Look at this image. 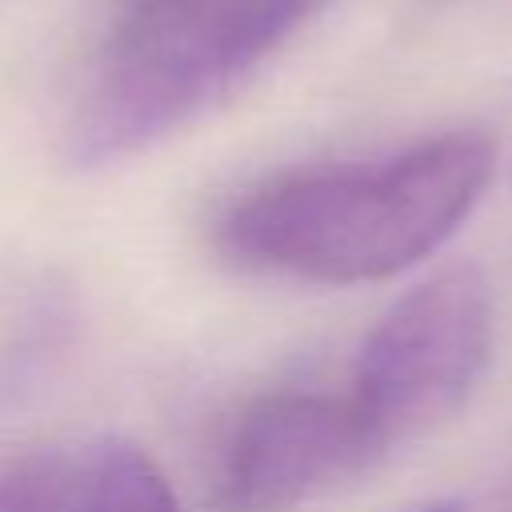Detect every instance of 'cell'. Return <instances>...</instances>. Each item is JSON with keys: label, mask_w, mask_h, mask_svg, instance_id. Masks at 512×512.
Wrapping results in <instances>:
<instances>
[{"label": "cell", "mask_w": 512, "mask_h": 512, "mask_svg": "<svg viewBox=\"0 0 512 512\" xmlns=\"http://www.w3.org/2000/svg\"><path fill=\"white\" fill-rule=\"evenodd\" d=\"M328 0H128L64 132L72 168L136 156L224 100Z\"/></svg>", "instance_id": "2"}, {"label": "cell", "mask_w": 512, "mask_h": 512, "mask_svg": "<svg viewBox=\"0 0 512 512\" xmlns=\"http://www.w3.org/2000/svg\"><path fill=\"white\" fill-rule=\"evenodd\" d=\"M492 348V296L472 264L440 268L368 332L344 392L380 452L448 420L476 388Z\"/></svg>", "instance_id": "3"}, {"label": "cell", "mask_w": 512, "mask_h": 512, "mask_svg": "<svg viewBox=\"0 0 512 512\" xmlns=\"http://www.w3.org/2000/svg\"><path fill=\"white\" fill-rule=\"evenodd\" d=\"M492 144L444 132L404 152L276 176L236 200L216 244L244 268L308 280H388L432 256L480 204Z\"/></svg>", "instance_id": "1"}, {"label": "cell", "mask_w": 512, "mask_h": 512, "mask_svg": "<svg viewBox=\"0 0 512 512\" xmlns=\"http://www.w3.org/2000/svg\"><path fill=\"white\" fill-rule=\"evenodd\" d=\"M400 512H468L460 500H452V496H440V500H420V504H408V508H400Z\"/></svg>", "instance_id": "7"}, {"label": "cell", "mask_w": 512, "mask_h": 512, "mask_svg": "<svg viewBox=\"0 0 512 512\" xmlns=\"http://www.w3.org/2000/svg\"><path fill=\"white\" fill-rule=\"evenodd\" d=\"M56 512H180L164 472L132 440H100L68 468Z\"/></svg>", "instance_id": "5"}, {"label": "cell", "mask_w": 512, "mask_h": 512, "mask_svg": "<svg viewBox=\"0 0 512 512\" xmlns=\"http://www.w3.org/2000/svg\"><path fill=\"white\" fill-rule=\"evenodd\" d=\"M68 464L48 452H28L0 464V512H56Z\"/></svg>", "instance_id": "6"}, {"label": "cell", "mask_w": 512, "mask_h": 512, "mask_svg": "<svg viewBox=\"0 0 512 512\" xmlns=\"http://www.w3.org/2000/svg\"><path fill=\"white\" fill-rule=\"evenodd\" d=\"M376 456L348 396L272 392L248 404L224 440L220 500L228 512H296Z\"/></svg>", "instance_id": "4"}]
</instances>
